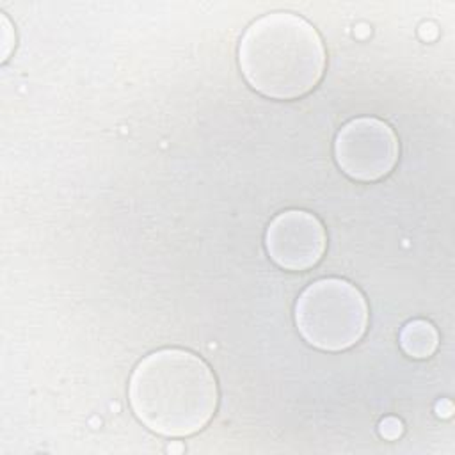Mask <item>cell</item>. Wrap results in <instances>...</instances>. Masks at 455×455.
I'll list each match as a JSON object with an SVG mask.
<instances>
[{"mask_svg": "<svg viewBox=\"0 0 455 455\" xmlns=\"http://www.w3.org/2000/svg\"><path fill=\"white\" fill-rule=\"evenodd\" d=\"M238 66L259 94L295 100L322 80L325 48L307 20L293 12H270L245 28L238 44Z\"/></svg>", "mask_w": 455, "mask_h": 455, "instance_id": "2", "label": "cell"}, {"mask_svg": "<svg viewBox=\"0 0 455 455\" xmlns=\"http://www.w3.org/2000/svg\"><path fill=\"white\" fill-rule=\"evenodd\" d=\"M402 430H403V427L396 418H386L379 428L380 435L386 439H396L402 434Z\"/></svg>", "mask_w": 455, "mask_h": 455, "instance_id": "8", "label": "cell"}, {"mask_svg": "<svg viewBox=\"0 0 455 455\" xmlns=\"http://www.w3.org/2000/svg\"><path fill=\"white\" fill-rule=\"evenodd\" d=\"M327 243L322 222L309 212L286 210L272 219L265 231L270 259L291 272L307 270L320 261Z\"/></svg>", "mask_w": 455, "mask_h": 455, "instance_id": "5", "label": "cell"}, {"mask_svg": "<svg viewBox=\"0 0 455 455\" xmlns=\"http://www.w3.org/2000/svg\"><path fill=\"white\" fill-rule=\"evenodd\" d=\"M295 325L315 348L347 350L366 332L368 306L363 293L348 281L338 277L318 279L299 295Z\"/></svg>", "mask_w": 455, "mask_h": 455, "instance_id": "3", "label": "cell"}, {"mask_svg": "<svg viewBox=\"0 0 455 455\" xmlns=\"http://www.w3.org/2000/svg\"><path fill=\"white\" fill-rule=\"evenodd\" d=\"M133 414L165 437H187L203 430L219 403L210 366L183 348H160L137 363L128 384Z\"/></svg>", "mask_w": 455, "mask_h": 455, "instance_id": "1", "label": "cell"}, {"mask_svg": "<svg viewBox=\"0 0 455 455\" xmlns=\"http://www.w3.org/2000/svg\"><path fill=\"white\" fill-rule=\"evenodd\" d=\"M334 158L348 178L377 181L393 171L398 160V139L387 123L377 117H355L336 133Z\"/></svg>", "mask_w": 455, "mask_h": 455, "instance_id": "4", "label": "cell"}, {"mask_svg": "<svg viewBox=\"0 0 455 455\" xmlns=\"http://www.w3.org/2000/svg\"><path fill=\"white\" fill-rule=\"evenodd\" d=\"M439 343L435 327L427 320H412L400 332V347L412 359L430 357Z\"/></svg>", "mask_w": 455, "mask_h": 455, "instance_id": "6", "label": "cell"}, {"mask_svg": "<svg viewBox=\"0 0 455 455\" xmlns=\"http://www.w3.org/2000/svg\"><path fill=\"white\" fill-rule=\"evenodd\" d=\"M2 60H7L9 53H11V48L14 46V36H9V34H14L12 28H11V23L9 20L2 14Z\"/></svg>", "mask_w": 455, "mask_h": 455, "instance_id": "7", "label": "cell"}]
</instances>
